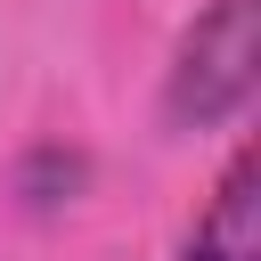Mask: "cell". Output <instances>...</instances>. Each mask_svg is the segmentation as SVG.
Returning a JSON list of instances; mask_svg holds the SVG:
<instances>
[{
    "instance_id": "cell-1",
    "label": "cell",
    "mask_w": 261,
    "mask_h": 261,
    "mask_svg": "<svg viewBox=\"0 0 261 261\" xmlns=\"http://www.w3.org/2000/svg\"><path fill=\"white\" fill-rule=\"evenodd\" d=\"M253 82H261V0H212L179 41L163 106L179 130H220L245 114Z\"/></svg>"
},
{
    "instance_id": "cell-2",
    "label": "cell",
    "mask_w": 261,
    "mask_h": 261,
    "mask_svg": "<svg viewBox=\"0 0 261 261\" xmlns=\"http://www.w3.org/2000/svg\"><path fill=\"white\" fill-rule=\"evenodd\" d=\"M188 261H261V196H253V155H237L188 237Z\"/></svg>"
}]
</instances>
